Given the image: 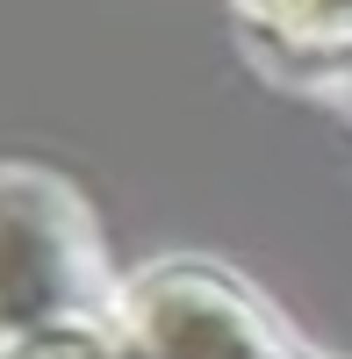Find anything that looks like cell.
<instances>
[{
    "label": "cell",
    "mask_w": 352,
    "mask_h": 359,
    "mask_svg": "<svg viewBox=\"0 0 352 359\" xmlns=\"http://www.w3.org/2000/svg\"><path fill=\"white\" fill-rule=\"evenodd\" d=\"M115 302L123 287L108 280L86 201L57 172L0 165V352L43 323L94 316Z\"/></svg>",
    "instance_id": "1"
},
{
    "label": "cell",
    "mask_w": 352,
    "mask_h": 359,
    "mask_svg": "<svg viewBox=\"0 0 352 359\" xmlns=\"http://www.w3.org/2000/svg\"><path fill=\"white\" fill-rule=\"evenodd\" d=\"M123 316L151 359H309L245 280L172 259L123 287Z\"/></svg>",
    "instance_id": "2"
},
{
    "label": "cell",
    "mask_w": 352,
    "mask_h": 359,
    "mask_svg": "<svg viewBox=\"0 0 352 359\" xmlns=\"http://www.w3.org/2000/svg\"><path fill=\"white\" fill-rule=\"evenodd\" d=\"M0 359H151L137 345L123 302L115 309H94V316H65V323H43V331L15 338Z\"/></svg>",
    "instance_id": "3"
}]
</instances>
